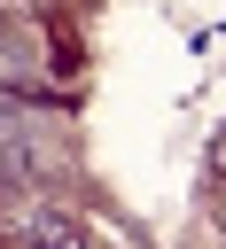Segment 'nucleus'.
Wrapping results in <instances>:
<instances>
[{"instance_id": "f03ea898", "label": "nucleus", "mask_w": 226, "mask_h": 249, "mask_svg": "<svg viewBox=\"0 0 226 249\" xmlns=\"http://www.w3.org/2000/svg\"><path fill=\"white\" fill-rule=\"evenodd\" d=\"M23 241H39V249H94L70 218H55V210H23V226H16Z\"/></svg>"}, {"instance_id": "f257e3e1", "label": "nucleus", "mask_w": 226, "mask_h": 249, "mask_svg": "<svg viewBox=\"0 0 226 249\" xmlns=\"http://www.w3.org/2000/svg\"><path fill=\"white\" fill-rule=\"evenodd\" d=\"M39 179V156H31V140L23 132H0V195H23Z\"/></svg>"}]
</instances>
